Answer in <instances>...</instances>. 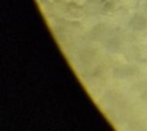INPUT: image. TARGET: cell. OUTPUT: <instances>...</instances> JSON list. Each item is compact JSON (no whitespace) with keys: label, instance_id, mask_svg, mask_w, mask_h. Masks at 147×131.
<instances>
[{"label":"cell","instance_id":"1","mask_svg":"<svg viewBox=\"0 0 147 131\" xmlns=\"http://www.w3.org/2000/svg\"><path fill=\"white\" fill-rule=\"evenodd\" d=\"M83 7L86 15H98L102 11L103 3L99 0H86Z\"/></svg>","mask_w":147,"mask_h":131},{"label":"cell","instance_id":"2","mask_svg":"<svg viewBox=\"0 0 147 131\" xmlns=\"http://www.w3.org/2000/svg\"><path fill=\"white\" fill-rule=\"evenodd\" d=\"M67 13H68L70 16L76 17V18H79V17L86 15L83 5H79V3L75 2V1L68 2V5H67Z\"/></svg>","mask_w":147,"mask_h":131},{"label":"cell","instance_id":"3","mask_svg":"<svg viewBox=\"0 0 147 131\" xmlns=\"http://www.w3.org/2000/svg\"><path fill=\"white\" fill-rule=\"evenodd\" d=\"M131 26L136 30H142L147 26V21L141 15H136L131 20Z\"/></svg>","mask_w":147,"mask_h":131},{"label":"cell","instance_id":"4","mask_svg":"<svg viewBox=\"0 0 147 131\" xmlns=\"http://www.w3.org/2000/svg\"><path fill=\"white\" fill-rule=\"evenodd\" d=\"M67 2L63 0H55L53 2V11L56 15H63L64 13H67Z\"/></svg>","mask_w":147,"mask_h":131},{"label":"cell","instance_id":"5","mask_svg":"<svg viewBox=\"0 0 147 131\" xmlns=\"http://www.w3.org/2000/svg\"><path fill=\"white\" fill-rule=\"evenodd\" d=\"M121 6L126 9H136L139 6L140 0H118Z\"/></svg>","mask_w":147,"mask_h":131},{"label":"cell","instance_id":"6","mask_svg":"<svg viewBox=\"0 0 147 131\" xmlns=\"http://www.w3.org/2000/svg\"><path fill=\"white\" fill-rule=\"evenodd\" d=\"M110 1H113V0H110Z\"/></svg>","mask_w":147,"mask_h":131}]
</instances>
